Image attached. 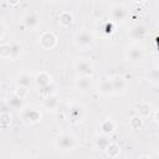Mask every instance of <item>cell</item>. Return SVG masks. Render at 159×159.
I'll return each mask as SVG.
<instances>
[{
    "label": "cell",
    "instance_id": "1",
    "mask_svg": "<svg viewBox=\"0 0 159 159\" xmlns=\"http://www.w3.org/2000/svg\"><path fill=\"white\" fill-rule=\"evenodd\" d=\"M76 145H77V139L71 133H62L56 139V148L58 150L70 152V150H73Z\"/></svg>",
    "mask_w": 159,
    "mask_h": 159
},
{
    "label": "cell",
    "instance_id": "2",
    "mask_svg": "<svg viewBox=\"0 0 159 159\" xmlns=\"http://www.w3.org/2000/svg\"><path fill=\"white\" fill-rule=\"evenodd\" d=\"M128 17V11L124 5H114L111 10V19L113 22L122 24Z\"/></svg>",
    "mask_w": 159,
    "mask_h": 159
},
{
    "label": "cell",
    "instance_id": "3",
    "mask_svg": "<svg viewBox=\"0 0 159 159\" xmlns=\"http://www.w3.org/2000/svg\"><path fill=\"white\" fill-rule=\"evenodd\" d=\"M75 68L80 76H92L93 66L88 58H81L75 63Z\"/></svg>",
    "mask_w": 159,
    "mask_h": 159
},
{
    "label": "cell",
    "instance_id": "4",
    "mask_svg": "<svg viewBox=\"0 0 159 159\" xmlns=\"http://www.w3.org/2000/svg\"><path fill=\"white\" fill-rule=\"evenodd\" d=\"M93 42V36L88 32V31H80L76 34L75 36V43L76 46L81 47V48H86L88 46H91Z\"/></svg>",
    "mask_w": 159,
    "mask_h": 159
},
{
    "label": "cell",
    "instance_id": "5",
    "mask_svg": "<svg viewBox=\"0 0 159 159\" xmlns=\"http://www.w3.org/2000/svg\"><path fill=\"white\" fill-rule=\"evenodd\" d=\"M125 58H127V61H130V62L143 61L144 60V51L142 50V47L133 45V46L128 47V50L125 51Z\"/></svg>",
    "mask_w": 159,
    "mask_h": 159
},
{
    "label": "cell",
    "instance_id": "6",
    "mask_svg": "<svg viewBox=\"0 0 159 159\" xmlns=\"http://www.w3.org/2000/svg\"><path fill=\"white\" fill-rule=\"evenodd\" d=\"M22 22H24V26L26 29H30V30H35L39 25H40V17L35 14V12H30V14H26L22 19Z\"/></svg>",
    "mask_w": 159,
    "mask_h": 159
},
{
    "label": "cell",
    "instance_id": "7",
    "mask_svg": "<svg viewBox=\"0 0 159 159\" xmlns=\"http://www.w3.org/2000/svg\"><path fill=\"white\" fill-rule=\"evenodd\" d=\"M76 88L82 92H87L92 88V78L91 76H80L76 80Z\"/></svg>",
    "mask_w": 159,
    "mask_h": 159
},
{
    "label": "cell",
    "instance_id": "8",
    "mask_svg": "<svg viewBox=\"0 0 159 159\" xmlns=\"http://www.w3.org/2000/svg\"><path fill=\"white\" fill-rule=\"evenodd\" d=\"M40 43L45 48H52L56 45V36L52 32H43L40 37Z\"/></svg>",
    "mask_w": 159,
    "mask_h": 159
},
{
    "label": "cell",
    "instance_id": "9",
    "mask_svg": "<svg viewBox=\"0 0 159 159\" xmlns=\"http://www.w3.org/2000/svg\"><path fill=\"white\" fill-rule=\"evenodd\" d=\"M112 87H113V92L116 93H123L127 88V82L122 76H114L112 80Z\"/></svg>",
    "mask_w": 159,
    "mask_h": 159
},
{
    "label": "cell",
    "instance_id": "10",
    "mask_svg": "<svg viewBox=\"0 0 159 159\" xmlns=\"http://www.w3.org/2000/svg\"><path fill=\"white\" fill-rule=\"evenodd\" d=\"M7 104L12 109H21L24 107L22 97H20L19 94H11V96H9L7 97Z\"/></svg>",
    "mask_w": 159,
    "mask_h": 159
},
{
    "label": "cell",
    "instance_id": "11",
    "mask_svg": "<svg viewBox=\"0 0 159 159\" xmlns=\"http://www.w3.org/2000/svg\"><path fill=\"white\" fill-rule=\"evenodd\" d=\"M129 35H130V37H132L133 40H140V39H143V37L147 35V30H145V27L142 26V25H135V26L132 27Z\"/></svg>",
    "mask_w": 159,
    "mask_h": 159
},
{
    "label": "cell",
    "instance_id": "12",
    "mask_svg": "<svg viewBox=\"0 0 159 159\" xmlns=\"http://www.w3.org/2000/svg\"><path fill=\"white\" fill-rule=\"evenodd\" d=\"M31 82H32V77L31 75L29 73H21L17 78H16V83L19 87L21 88H29L31 86Z\"/></svg>",
    "mask_w": 159,
    "mask_h": 159
},
{
    "label": "cell",
    "instance_id": "13",
    "mask_svg": "<svg viewBox=\"0 0 159 159\" xmlns=\"http://www.w3.org/2000/svg\"><path fill=\"white\" fill-rule=\"evenodd\" d=\"M98 92H99L101 94H104V96L112 94V93H113V87H112L111 80H103V81L101 82V84H99Z\"/></svg>",
    "mask_w": 159,
    "mask_h": 159
},
{
    "label": "cell",
    "instance_id": "14",
    "mask_svg": "<svg viewBox=\"0 0 159 159\" xmlns=\"http://www.w3.org/2000/svg\"><path fill=\"white\" fill-rule=\"evenodd\" d=\"M109 143H111V140L108 139L107 134H102V135H99V137H97V138L94 139V145H96V148H98V149H101V150H106V148L108 147Z\"/></svg>",
    "mask_w": 159,
    "mask_h": 159
},
{
    "label": "cell",
    "instance_id": "15",
    "mask_svg": "<svg viewBox=\"0 0 159 159\" xmlns=\"http://www.w3.org/2000/svg\"><path fill=\"white\" fill-rule=\"evenodd\" d=\"M35 81H36L37 86H40V87L42 88V87H45L46 84L51 83V77H50V75L46 73V72H40V73L36 76Z\"/></svg>",
    "mask_w": 159,
    "mask_h": 159
},
{
    "label": "cell",
    "instance_id": "16",
    "mask_svg": "<svg viewBox=\"0 0 159 159\" xmlns=\"http://www.w3.org/2000/svg\"><path fill=\"white\" fill-rule=\"evenodd\" d=\"M57 104H58V102H57L56 97H53V96H47V97H45L43 107H45L47 111H55V109L57 108Z\"/></svg>",
    "mask_w": 159,
    "mask_h": 159
},
{
    "label": "cell",
    "instance_id": "17",
    "mask_svg": "<svg viewBox=\"0 0 159 159\" xmlns=\"http://www.w3.org/2000/svg\"><path fill=\"white\" fill-rule=\"evenodd\" d=\"M22 118L25 122H30V123H36L40 119V114L36 111H25L22 114Z\"/></svg>",
    "mask_w": 159,
    "mask_h": 159
},
{
    "label": "cell",
    "instance_id": "18",
    "mask_svg": "<svg viewBox=\"0 0 159 159\" xmlns=\"http://www.w3.org/2000/svg\"><path fill=\"white\" fill-rule=\"evenodd\" d=\"M101 128H102L103 134H109V133H112V132L114 130L116 125H114V123H113L111 119H107V120H104V122L101 124Z\"/></svg>",
    "mask_w": 159,
    "mask_h": 159
},
{
    "label": "cell",
    "instance_id": "19",
    "mask_svg": "<svg viewBox=\"0 0 159 159\" xmlns=\"http://www.w3.org/2000/svg\"><path fill=\"white\" fill-rule=\"evenodd\" d=\"M106 152H107V154H108L109 157H117V155L119 154L120 149H119V147H118L117 144H114V143H109L108 147L106 148Z\"/></svg>",
    "mask_w": 159,
    "mask_h": 159
},
{
    "label": "cell",
    "instance_id": "20",
    "mask_svg": "<svg viewBox=\"0 0 159 159\" xmlns=\"http://www.w3.org/2000/svg\"><path fill=\"white\" fill-rule=\"evenodd\" d=\"M60 22H61V25H62L63 27H67V26H70L71 22H72V16H71L68 12H63V14H61V16H60Z\"/></svg>",
    "mask_w": 159,
    "mask_h": 159
},
{
    "label": "cell",
    "instance_id": "21",
    "mask_svg": "<svg viewBox=\"0 0 159 159\" xmlns=\"http://www.w3.org/2000/svg\"><path fill=\"white\" fill-rule=\"evenodd\" d=\"M148 81L149 82H152V83H157L158 82V78H159V75H158V68L157 67H154V68H152V70H149V72H148Z\"/></svg>",
    "mask_w": 159,
    "mask_h": 159
},
{
    "label": "cell",
    "instance_id": "22",
    "mask_svg": "<svg viewBox=\"0 0 159 159\" xmlns=\"http://www.w3.org/2000/svg\"><path fill=\"white\" fill-rule=\"evenodd\" d=\"M0 56L1 57H11V48L10 45H2L0 46Z\"/></svg>",
    "mask_w": 159,
    "mask_h": 159
},
{
    "label": "cell",
    "instance_id": "23",
    "mask_svg": "<svg viewBox=\"0 0 159 159\" xmlns=\"http://www.w3.org/2000/svg\"><path fill=\"white\" fill-rule=\"evenodd\" d=\"M10 48H11V57H17L21 52V46L19 43H11Z\"/></svg>",
    "mask_w": 159,
    "mask_h": 159
},
{
    "label": "cell",
    "instance_id": "24",
    "mask_svg": "<svg viewBox=\"0 0 159 159\" xmlns=\"http://www.w3.org/2000/svg\"><path fill=\"white\" fill-rule=\"evenodd\" d=\"M4 31H5V29H4V25L0 22V39L2 37V35H4Z\"/></svg>",
    "mask_w": 159,
    "mask_h": 159
},
{
    "label": "cell",
    "instance_id": "25",
    "mask_svg": "<svg viewBox=\"0 0 159 159\" xmlns=\"http://www.w3.org/2000/svg\"><path fill=\"white\" fill-rule=\"evenodd\" d=\"M7 1H9V4H11V5H16L20 0H7Z\"/></svg>",
    "mask_w": 159,
    "mask_h": 159
},
{
    "label": "cell",
    "instance_id": "26",
    "mask_svg": "<svg viewBox=\"0 0 159 159\" xmlns=\"http://www.w3.org/2000/svg\"><path fill=\"white\" fill-rule=\"evenodd\" d=\"M134 1H137V2H140V1H144V0H134Z\"/></svg>",
    "mask_w": 159,
    "mask_h": 159
}]
</instances>
